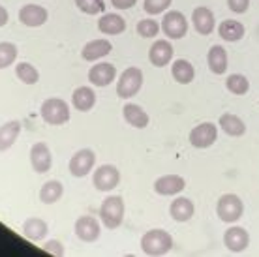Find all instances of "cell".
Returning a JSON list of instances; mask_svg holds the SVG:
<instances>
[{"label":"cell","instance_id":"d6986e66","mask_svg":"<svg viewBox=\"0 0 259 257\" xmlns=\"http://www.w3.org/2000/svg\"><path fill=\"white\" fill-rule=\"evenodd\" d=\"M98 30L107 36H117L126 30V21L118 13H105L98 21Z\"/></svg>","mask_w":259,"mask_h":257},{"label":"cell","instance_id":"f1b7e54d","mask_svg":"<svg viewBox=\"0 0 259 257\" xmlns=\"http://www.w3.org/2000/svg\"><path fill=\"white\" fill-rule=\"evenodd\" d=\"M62 193H64V186L60 184L59 180H49L39 190V201L44 205H53V203H57L62 197Z\"/></svg>","mask_w":259,"mask_h":257},{"label":"cell","instance_id":"9a60e30c","mask_svg":"<svg viewBox=\"0 0 259 257\" xmlns=\"http://www.w3.org/2000/svg\"><path fill=\"white\" fill-rule=\"evenodd\" d=\"M117 79V68L109 62H100L89 70V81L94 87H107Z\"/></svg>","mask_w":259,"mask_h":257},{"label":"cell","instance_id":"ac0fdd59","mask_svg":"<svg viewBox=\"0 0 259 257\" xmlns=\"http://www.w3.org/2000/svg\"><path fill=\"white\" fill-rule=\"evenodd\" d=\"M192 23L201 36H208L214 30V13L205 6L195 8L192 13Z\"/></svg>","mask_w":259,"mask_h":257},{"label":"cell","instance_id":"74e56055","mask_svg":"<svg viewBox=\"0 0 259 257\" xmlns=\"http://www.w3.org/2000/svg\"><path fill=\"white\" fill-rule=\"evenodd\" d=\"M111 4L117 10H130L137 4V0H111Z\"/></svg>","mask_w":259,"mask_h":257},{"label":"cell","instance_id":"30bf717a","mask_svg":"<svg viewBox=\"0 0 259 257\" xmlns=\"http://www.w3.org/2000/svg\"><path fill=\"white\" fill-rule=\"evenodd\" d=\"M30 165L36 173L44 175L47 173L53 165V154L49 147H47L44 141L34 143L32 148H30Z\"/></svg>","mask_w":259,"mask_h":257},{"label":"cell","instance_id":"ba28073f","mask_svg":"<svg viewBox=\"0 0 259 257\" xmlns=\"http://www.w3.org/2000/svg\"><path fill=\"white\" fill-rule=\"evenodd\" d=\"M94 163H96L94 150H91V148H81V150H77L75 154L71 156L68 167H70V173L73 175V177L83 179V177H87V175L92 171Z\"/></svg>","mask_w":259,"mask_h":257},{"label":"cell","instance_id":"d590c367","mask_svg":"<svg viewBox=\"0 0 259 257\" xmlns=\"http://www.w3.org/2000/svg\"><path fill=\"white\" fill-rule=\"evenodd\" d=\"M44 250L47 251V253H53V255H64L66 250H64V246H62V242L60 240H57V238H51V240H47L46 244H44Z\"/></svg>","mask_w":259,"mask_h":257},{"label":"cell","instance_id":"484cf974","mask_svg":"<svg viewBox=\"0 0 259 257\" xmlns=\"http://www.w3.org/2000/svg\"><path fill=\"white\" fill-rule=\"evenodd\" d=\"M207 62L214 75H224L227 71V51L222 45H212L208 51Z\"/></svg>","mask_w":259,"mask_h":257},{"label":"cell","instance_id":"cb8c5ba5","mask_svg":"<svg viewBox=\"0 0 259 257\" xmlns=\"http://www.w3.org/2000/svg\"><path fill=\"white\" fill-rule=\"evenodd\" d=\"M21 134L19 120H10V122L0 126V152H6L15 145L17 137Z\"/></svg>","mask_w":259,"mask_h":257},{"label":"cell","instance_id":"4fadbf2b","mask_svg":"<svg viewBox=\"0 0 259 257\" xmlns=\"http://www.w3.org/2000/svg\"><path fill=\"white\" fill-rule=\"evenodd\" d=\"M47 19H49V12L44 6H38V4H25L19 10V21L25 26H30V28L46 25Z\"/></svg>","mask_w":259,"mask_h":257},{"label":"cell","instance_id":"e575fe53","mask_svg":"<svg viewBox=\"0 0 259 257\" xmlns=\"http://www.w3.org/2000/svg\"><path fill=\"white\" fill-rule=\"evenodd\" d=\"M173 0H145L143 2V8L149 15H158V13H163L171 6Z\"/></svg>","mask_w":259,"mask_h":257},{"label":"cell","instance_id":"8992f818","mask_svg":"<svg viewBox=\"0 0 259 257\" xmlns=\"http://www.w3.org/2000/svg\"><path fill=\"white\" fill-rule=\"evenodd\" d=\"M160 26L169 39H181L188 32V19L184 17V13L173 10V12H167L163 15Z\"/></svg>","mask_w":259,"mask_h":257},{"label":"cell","instance_id":"ffe728a7","mask_svg":"<svg viewBox=\"0 0 259 257\" xmlns=\"http://www.w3.org/2000/svg\"><path fill=\"white\" fill-rule=\"evenodd\" d=\"M122 115H124V120L130 124V126H134V128H147L149 126V115H147V111L143 109L141 105H137V103H126L122 109Z\"/></svg>","mask_w":259,"mask_h":257},{"label":"cell","instance_id":"7c38bea8","mask_svg":"<svg viewBox=\"0 0 259 257\" xmlns=\"http://www.w3.org/2000/svg\"><path fill=\"white\" fill-rule=\"evenodd\" d=\"M173 55H175V49H173V45L169 44L167 39H156L152 47L149 49L150 64L156 66V68L167 66L173 60Z\"/></svg>","mask_w":259,"mask_h":257},{"label":"cell","instance_id":"7a4b0ae2","mask_svg":"<svg viewBox=\"0 0 259 257\" xmlns=\"http://www.w3.org/2000/svg\"><path fill=\"white\" fill-rule=\"evenodd\" d=\"M39 115H41L46 124L62 126L70 120V105L60 98H47L46 102L41 103Z\"/></svg>","mask_w":259,"mask_h":257},{"label":"cell","instance_id":"f35d334b","mask_svg":"<svg viewBox=\"0 0 259 257\" xmlns=\"http://www.w3.org/2000/svg\"><path fill=\"white\" fill-rule=\"evenodd\" d=\"M8 21H10V15H8V10L4 6H0V26H6Z\"/></svg>","mask_w":259,"mask_h":257},{"label":"cell","instance_id":"2e32d148","mask_svg":"<svg viewBox=\"0 0 259 257\" xmlns=\"http://www.w3.org/2000/svg\"><path fill=\"white\" fill-rule=\"evenodd\" d=\"M186 188V180L179 175H163L154 182V192L158 195H177Z\"/></svg>","mask_w":259,"mask_h":257},{"label":"cell","instance_id":"d4e9b609","mask_svg":"<svg viewBox=\"0 0 259 257\" xmlns=\"http://www.w3.org/2000/svg\"><path fill=\"white\" fill-rule=\"evenodd\" d=\"M218 126L222 128V132L231 137H240V135L246 134V124L244 120L237 115H231V113H226V115L220 116L218 120Z\"/></svg>","mask_w":259,"mask_h":257},{"label":"cell","instance_id":"4dcf8cb0","mask_svg":"<svg viewBox=\"0 0 259 257\" xmlns=\"http://www.w3.org/2000/svg\"><path fill=\"white\" fill-rule=\"evenodd\" d=\"M17 45L12 41H0V70H6L17 60Z\"/></svg>","mask_w":259,"mask_h":257},{"label":"cell","instance_id":"44dd1931","mask_svg":"<svg viewBox=\"0 0 259 257\" xmlns=\"http://www.w3.org/2000/svg\"><path fill=\"white\" fill-rule=\"evenodd\" d=\"M71 103L77 111L87 113V111H91L96 105V92L91 87H79L71 94Z\"/></svg>","mask_w":259,"mask_h":257},{"label":"cell","instance_id":"8d00e7d4","mask_svg":"<svg viewBox=\"0 0 259 257\" xmlns=\"http://www.w3.org/2000/svg\"><path fill=\"white\" fill-rule=\"evenodd\" d=\"M227 6L235 13H244L250 6V0H227Z\"/></svg>","mask_w":259,"mask_h":257},{"label":"cell","instance_id":"8fae6325","mask_svg":"<svg viewBox=\"0 0 259 257\" xmlns=\"http://www.w3.org/2000/svg\"><path fill=\"white\" fill-rule=\"evenodd\" d=\"M73 229H75V235L83 242H94V240L100 238L102 225H100V222L94 216H79Z\"/></svg>","mask_w":259,"mask_h":257},{"label":"cell","instance_id":"4316f807","mask_svg":"<svg viewBox=\"0 0 259 257\" xmlns=\"http://www.w3.org/2000/svg\"><path fill=\"white\" fill-rule=\"evenodd\" d=\"M171 75H173V79H175L177 83L190 84L195 77V70H194V66L190 64L188 60L179 58V60H175V62H173V66H171Z\"/></svg>","mask_w":259,"mask_h":257},{"label":"cell","instance_id":"7402d4cb","mask_svg":"<svg viewBox=\"0 0 259 257\" xmlns=\"http://www.w3.org/2000/svg\"><path fill=\"white\" fill-rule=\"evenodd\" d=\"M194 212H195V206H194V203H192V199H188V197H177V199L171 203V206H169L171 218L175 220V222H181V224L192 220Z\"/></svg>","mask_w":259,"mask_h":257},{"label":"cell","instance_id":"e0dca14e","mask_svg":"<svg viewBox=\"0 0 259 257\" xmlns=\"http://www.w3.org/2000/svg\"><path fill=\"white\" fill-rule=\"evenodd\" d=\"M113 51V45H111L109 39H92L83 47L81 51V58L87 60V62H94V60H100V58L107 57L109 53Z\"/></svg>","mask_w":259,"mask_h":257},{"label":"cell","instance_id":"f546056e","mask_svg":"<svg viewBox=\"0 0 259 257\" xmlns=\"http://www.w3.org/2000/svg\"><path fill=\"white\" fill-rule=\"evenodd\" d=\"M15 75L25 84H36L39 81V71L30 62H19L15 66Z\"/></svg>","mask_w":259,"mask_h":257},{"label":"cell","instance_id":"277c9868","mask_svg":"<svg viewBox=\"0 0 259 257\" xmlns=\"http://www.w3.org/2000/svg\"><path fill=\"white\" fill-rule=\"evenodd\" d=\"M216 214H218V218L222 222H226V224H235V222H239L242 218V214H244V203L240 201L239 195H235V193H226V195H222L218 203H216Z\"/></svg>","mask_w":259,"mask_h":257},{"label":"cell","instance_id":"83f0119b","mask_svg":"<svg viewBox=\"0 0 259 257\" xmlns=\"http://www.w3.org/2000/svg\"><path fill=\"white\" fill-rule=\"evenodd\" d=\"M244 32H246V30H244V25L235 19L222 21L220 26H218V34H220V38L226 39V41H239L240 38H244Z\"/></svg>","mask_w":259,"mask_h":257},{"label":"cell","instance_id":"5bb4252c","mask_svg":"<svg viewBox=\"0 0 259 257\" xmlns=\"http://www.w3.org/2000/svg\"><path fill=\"white\" fill-rule=\"evenodd\" d=\"M224 246L233 253H240L250 246V235L244 227H229L224 235Z\"/></svg>","mask_w":259,"mask_h":257},{"label":"cell","instance_id":"9c48e42d","mask_svg":"<svg viewBox=\"0 0 259 257\" xmlns=\"http://www.w3.org/2000/svg\"><path fill=\"white\" fill-rule=\"evenodd\" d=\"M216 139H218V126H214L212 122H203L190 132V143L195 148L212 147Z\"/></svg>","mask_w":259,"mask_h":257},{"label":"cell","instance_id":"1f68e13d","mask_svg":"<svg viewBox=\"0 0 259 257\" xmlns=\"http://www.w3.org/2000/svg\"><path fill=\"white\" fill-rule=\"evenodd\" d=\"M226 87L229 92H233L237 96H242V94H246L248 90H250V81L244 75H240V73H233V75L227 77Z\"/></svg>","mask_w":259,"mask_h":257},{"label":"cell","instance_id":"5b68a950","mask_svg":"<svg viewBox=\"0 0 259 257\" xmlns=\"http://www.w3.org/2000/svg\"><path fill=\"white\" fill-rule=\"evenodd\" d=\"M143 87V71L139 68H126L117 81V94L122 100L134 98Z\"/></svg>","mask_w":259,"mask_h":257},{"label":"cell","instance_id":"3957f363","mask_svg":"<svg viewBox=\"0 0 259 257\" xmlns=\"http://www.w3.org/2000/svg\"><path fill=\"white\" fill-rule=\"evenodd\" d=\"M124 212H126V206H124L122 197H118V195L105 197L102 206H100V218H102V224L107 229H117V227H120V224H122L124 220Z\"/></svg>","mask_w":259,"mask_h":257},{"label":"cell","instance_id":"603a6c76","mask_svg":"<svg viewBox=\"0 0 259 257\" xmlns=\"http://www.w3.org/2000/svg\"><path fill=\"white\" fill-rule=\"evenodd\" d=\"M49 231V225H47L46 220L41 218H28L23 224V235L25 238H28L30 242H39V240H44Z\"/></svg>","mask_w":259,"mask_h":257},{"label":"cell","instance_id":"6da1fadb","mask_svg":"<svg viewBox=\"0 0 259 257\" xmlns=\"http://www.w3.org/2000/svg\"><path fill=\"white\" fill-rule=\"evenodd\" d=\"M173 248V237L163 229H150L141 237V250L147 255H165Z\"/></svg>","mask_w":259,"mask_h":257},{"label":"cell","instance_id":"d6a6232c","mask_svg":"<svg viewBox=\"0 0 259 257\" xmlns=\"http://www.w3.org/2000/svg\"><path fill=\"white\" fill-rule=\"evenodd\" d=\"M160 28L162 26L158 25V21L154 19H143L137 23V34L141 38H154V36H158Z\"/></svg>","mask_w":259,"mask_h":257},{"label":"cell","instance_id":"52a82bcc","mask_svg":"<svg viewBox=\"0 0 259 257\" xmlns=\"http://www.w3.org/2000/svg\"><path fill=\"white\" fill-rule=\"evenodd\" d=\"M118 182H120V173H118V169L115 165H109V163L100 165L94 171V177H92V184L100 192H111V190H115L118 186Z\"/></svg>","mask_w":259,"mask_h":257},{"label":"cell","instance_id":"836d02e7","mask_svg":"<svg viewBox=\"0 0 259 257\" xmlns=\"http://www.w3.org/2000/svg\"><path fill=\"white\" fill-rule=\"evenodd\" d=\"M75 6L87 15H96L105 10L104 0H75Z\"/></svg>","mask_w":259,"mask_h":257}]
</instances>
